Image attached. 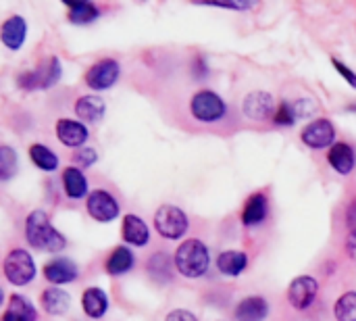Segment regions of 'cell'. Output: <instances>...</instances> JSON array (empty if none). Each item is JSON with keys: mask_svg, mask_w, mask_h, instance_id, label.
Segmentation results:
<instances>
[{"mask_svg": "<svg viewBox=\"0 0 356 321\" xmlns=\"http://www.w3.org/2000/svg\"><path fill=\"white\" fill-rule=\"evenodd\" d=\"M2 321H35V309L25 297H10Z\"/></svg>", "mask_w": 356, "mask_h": 321, "instance_id": "cell-20", "label": "cell"}, {"mask_svg": "<svg viewBox=\"0 0 356 321\" xmlns=\"http://www.w3.org/2000/svg\"><path fill=\"white\" fill-rule=\"evenodd\" d=\"M334 67H336L338 73H342V77H344L353 88H356V73H353V71H350L344 63H340L338 58H334Z\"/></svg>", "mask_w": 356, "mask_h": 321, "instance_id": "cell-32", "label": "cell"}, {"mask_svg": "<svg viewBox=\"0 0 356 321\" xmlns=\"http://www.w3.org/2000/svg\"><path fill=\"white\" fill-rule=\"evenodd\" d=\"M88 213L96 219V221H113L119 215V205L117 201L106 192V190H94L88 196Z\"/></svg>", "mask_w": 356, "mask_h": 321, "instance_id": "cell-10", "label": "cell"}, {"mask_svg": "<svg viewBox=\"0 0 356 321\" xmlns=\"http://www.w3.org/2000/svg\"><path fill=\"white\" fill-rule=\"evenodd\" d=\"M348 224L353 226V230H356V205L348 211Z\"/></svg>", "mask_w": 356, "mask_h": 321, "instance_id": "cell-35", "label": "cell"}, {"mask_svg": "<svg viewBox=\"0 0 356 321\" xmlns=\"http://www.w3.org/2000/svg\"><path fill=\"white\" fill-rule=\"evenodd\" d=\"M350 111H356V107H350Z\"/></svg>", "mask_w": 356, "mask_h": 321, "instance_id": "cell-36", "label": "cell"}, {"mask_svg": "<svg viewBox=\"0 0 356 321\" xmlns=\"http://www.w3.org/2000/svg\"><path fill=\"white\" fill-rule=\"evenodd\" d=\"M63 186L69 198H83V194L88 192V180L86 175L77 169V167H69L63 173Z\"/></svg>", "mask_w": 356, "mask_h": 321, "instance_id": "cell-23", "label": "cell"}, {"mask_svg": "<svg viewBox=\"0 0 356 321\" xmlns=\"http://www.w3.org/2000/svg\"><path fill=\"white\" fill-rule=\"evenodd\" d=\"M319 292V284L315 278L311 276H300V278H294L290 288H288V301L294 309L302 311V309H309L315 301Z\"/></svg>", "mask_w": 356, "mask_h": 321, "instance_id": "cell-7", "label": "cell"}, {"mask_svg": "<svg viewBox=\"0 0 356 321\" xmlns=\"http://www.w3.org/2000/svg\"><path fill=\"white\" fill-rule=\"evenodd\" d=\"M121 232H123V240L134 244V246H144L148 242V238H150L146 224L136 215H125Z\"/></svg>", "mask_w": 356, "mask_h": 321, "instance_id": "cell-18", "label": "cell"}, {"mask_svg": "<svg viewBox=\"0 0 356 321\" xmlns=\"http://www.w3.org/2000/svg\"><path fill=\"white\" fill-rule=\"evenodd\" d=\"M267 313H269V305L261 297H248L236 309V318L240 321H263Z\"/></svg>", "mask_w": 356, "mask_h": 321, "instance_id": "cell-16", "label": "cell"}, {"mask_svg": "<svg viewBox=\"0 0 356 321\" xmlns=\"http://www.w3.org/2000/svg\"><path fill=\"white\" fill-rule=\"evenodd\" d=\"M336 320L356 321V292H346L336 303Z\"/></svg>", "mask_w": 356, "mask_h": 321, "instance_id": "cell-28", "label": "cell"}, {"mask_svg": "<svg viewBox=\"0 0 356 321\" xmlns=\"http://www.w3.org/2000/svg\"><path fill=\"white\" fill-rule=\"evenodd\" d=\"M190 109H192V115L204 123L219 121L225 115V102L221 100L219 94H215L211 90H202V92L194 94Z\"/></svg>", "mask_w": 356, "mask_h": 321, "instance_id": "cell-6", "label": "cell"}, {"mask_svg": "<svg viewBox=\"0 0 356 321\" xmlns=\"http://www.w3.org/2000/svg\"><path fill=\"white\" fill-rule=\"evenodd\" d=\"M134 263H136L134 253L125 246H117L106 261V272L111 276H121V274H127L134 267Z\"/></svg>", "mask_w": 356, "mask_h": 321, "instance_id": "cell-25", "label": "cell"}, {"mask_svg": "<svg viewBox=\"0 0 356 321\" xmlns=\"http://www.w3.org/2000/svg\"><path fill=\"white\" fill-rule=\"evenodd\" d=\"M96 159H98V155H96L94 148H79V150H75V155H73V161H75L77 165H81V167L94 165Z\"/></svg>", "mask_w": 356, "mask_h": 321, "instance_id": "cell-31", "label": "cell"}, {"mask_svg": "<svg viewBox=\"0 0 356 321\" xmlns=\"http://www.w3.org/2000/svg\"><path fill=\"white\" fill-rule=\"evenodd\" d=\"M154 228L167 240H177L188 232V215L171 205H163L154 213Z\"/></svg>", "mask_w": 356, "mask_h": 321, "instance_id": "cell-4", "label": "cell"}, {"mask_svg": "<svg viewBox=\"0 0 356 321\" xmlns=\"http://www.w3.org/2000/svg\"><path fill=\"white\" fill-rule=\"evenodd\" d=\"M119 63L113 61V58H104L96 65H92L86 73V84L92 88V90H108L113 84H117L119 79Z\"/></svg>", "mask_w": 356, "mask_h": 321, "instance_id": "cell-8", "label": "cell"}, {"mask_svg": "<svg viewBox=\"0 0 356 321\" xmlns=\"http://www.w3.org/2000/svg\"><path fill=\"white\" fill-rule=\"evenodd\" d=\"M211 263L209 251L200 240H186L175 253V267L186 278H200Z\"/></svg>", "mask_w": 356, "mask_h": 321, "instance_id": "cell-2", "label": "cell"}, {"mask_svg": "<svg viewBox=\"0 0 356 321\" xmlns=\"http://www.w3.org/2000/svg\"><path fill=\"white\" fill-rule=\"evenodd\" d=\"M104 111H106V104L102 98L98 96H81L77 102H75V113L77 117H81L83 121L88 123H96L104 117Z\"/></svg>", "mask_w": 356, "mask_h": 321, "instance_id": "cell-17", "label": "cell"}, {"mask_svg": "<svg viewBox=\"0 0 356 321\" xmlns=\"http://www.w3.org/2000/svg\"><path fill=\"white\" fill-rule=\"evenodd\" d=\"M4 276L15 286H25L35 278V265L27 251L15 249L4 259Z\"/></svg>", "mask_w": 356, "mask_h": 321, "instance_id": "cell-5", "label": "cell"}, {"mask_svg": "<svg viewBox=\"0 0 356 321\" xmlns=\"http://www.w3.org/2000/svg\"><path fill=\"white\" fill-rule=\"evenodd\" d=\"M302 142L311 148H327L334 146V138H336V130L334 123L327 119H317L313 123H309L302 134H300Z\"/></svg>", "mask_w": 356, "mask_h": 321, "instance_id": "cell-9", "label": "cell"}, {"mask_svg": "<svg viewBox=\"0 0 356 321\" xmlns=\"http://www.w3.org/2000/svg\"><path fill=\"white\" fill-rule=\"evenodd\" d=\"M27 242L38 251L58 253L67 246V240L58 234V230L48 221L44 211H31L25 221Z\"/></svg>", "mask_w": 356, "mask_h": 321, "instance_id": "cell-1", "label": "cell"}, {"mask_svg": "<svg viewBox=\"0 0 356 321\" xmlns=\"http://www.w3.org/2000/svg\"><path fill=\"white\" fill-rule=\"evenodd\" d=\"M69 301H71L69 295L63 292L60 288H48V290L42 292V307L50 315H63V313H67V309L71 305Z\"/></svg>", "mask_w": 356, "mask_h": 321, "instance_id": "cell-22", "label": "cell"}, {"mask_svg": "<svg viewBox=\"0 0 356 321\" xmlns=\"http://www.w3.org/2000/svg\"><path fill=\"white\" fill-rule=\"evenodd\" d=\"M244 115L254 121H265L267 117H275V102L273 96L267 92H252L244 98Z\"/></svg>", "mask_w": 356, "mask_h": 321, "instance_id": "cell-11", "label": "cell"}, {"mask_svg": "<svg viewBox=\"0 0 356 321\" xmlns=\"http://www.w3.org/2000/svg\"><path fill=\"white\" fill-rule=\"evenodd\" d=\"M58 79H60V63L56 56H50L44 63H40L33 71L21 73L19 86L23 90H44V88H52Z\"/></svg>", "mask_w": 356, "mask_h": 321, "instance_id": "cell-3", "label": "cell"}, {"mask_svg": "<svg viewBox=\"0 0 356 321\" xmlns=\"http://www.w3.org/2000/svg\"><path fill=\"white\" fill-rule=\"evenodd\" d=\"M246 263H248V257L240 251H225L219 255L217 259V267L221 274L225 276H240L244 269H246Z\"/></svg>", "mask_w": 356, "mask_h": 321, "instance_id": "cell-21", "label": "cell"}, {"mask_svg": "<svg viewBox=\"0 0 356 321\" xmlns=\"http://www.w3.org/2000/svg\"><path fill=\"white\" fill-rule=\"evenodd\" d=\"M275 123H280V125H292L294 121H296V113H294V109L290 107V104H280L277 107V111H275Z\"/></svg>", "mask_w": 356, "mask_h": 321, "instance_id": "cell-30", "label": "cell"}, {"mask_svg": "<svg viewBox=\"0 0 356 321\" xmlns=\"http://www.w3.org/2000/svg\"><path fill=\"white\" fill-rule=\"evenodd\" d=\"M346 253L356 261V230L350 232V236H348V240H346Z\"/></svg>", "mask_w": 356, "mask_h": 321, "instance_id": "cell-34", "label": "cell"}, {"mask_svg": "<svg viewBox=\"0 0 356 321\" xmlns=\"http://www.w3.org/2000/svg\"><path fill=\"white\" fill-rule=\"evenodd\" d=\"M69 21L75 25H83V23H92L94 19H98V8L92 2H69Z\"/></svg>", "mask_w": 356, "mask_h": 321, "instance_id": "cell-27", "label": "cell"}, {"mask_svg": "<svg viewBox=\"0 0 356 321\" xmlns=\"http://www.w3.org/2000/svg\"><path fill=\"white\" fill-rule=\"evenodd\" d=\"M327 161H330V165L338 171V173H342V175H348L353 169H355V150L348 146V144H334L332 146V150H330V155H327Z\"/></svg>", "mask_w": 356, "mask_h": 321, "instance_id": "cell-15", "label": "cell"}, {"mask_svg": "<svg viewBox=\"0 0 356 321\" xmlns=\"http://www.w3.org/2000/svg\"><path fill=\"white\" fill-rule=\"evenodd\" d=\"M25 36H27V25H25L23 17H19V15L8 17L0 27L2 44L10 50H19L25 42Z\"/></svg>", "mask_w": 356, "mask_h": 321, "instance_id": "cell-12", "label": "cell"}, {"mask_svg": "<svg viewBox=\"0 0 356 321\" xmlns=\"http://www.w3.org/2000/svg\"><path fill=\"white\" fill-rule=\"evenodd\" d=\"M17 171V155L10 146L0 148V180L8 182Z\"/></svg>", "mask_w": 356, "mask_h": 321, "instance_id": "cell-29", "label": "cell"}, {"mask_svg": "<svg viewBox=\"0 0 356 321\" xmlns=\"http://www.w3.org/2000/svg\"><path fill=\"white\" fill-rule=\"evenodd\" d=\"M44 276L50 284H69L77 278V265L71 259H54L44 267Z\"/></svg>", "mask_w": 356, "mask_h": 321, "instance_id": "cell-14", "label": "cell"}, {"mask_svg": "<svg viewBox=\"0 0 356 321\" xmlns=\"http://www.w3.org/2000/svg\"><path fill=\"white\" fill-rule=\"evenodd\" d=\"M81 307L88 318L100 320V318H104V313L108 309V299L100 288H88L81 297Z\"/></svg>", "mask_w": 356, "mask_h": 321, "instance_id": "cell-19", "label": "cell"}, {"mask_svg": "<svg viewBox=\"0 0 356 321\" xmlns=\"http://www.w3.org/2000/svg\"><path fill=\"white\" fill-rule=\"evenodd\" d=\"M29 157H31L33 165L40 167L42 171H54L58 167V157L50 148H46L44 144H31Z\"/></svg>", "mask_w": 356, "mask_h": 321, "instance_id": "cell-26", "label": "cell"}, {"mask_svg": "<svg viewBox=\"0 0 356 321\" xmlns=\"http://www.w3.org/2000/svg\"><path fill=\"white\" fill-rule=\"evenodd\" d=\"M56 138L65 146H81L88 140V127L73 119H60L56 123Z\"/></svg>", "mask_w": 356, "mask_h": 321, "instance_id": "cell-13", "label": "cell"}, {"mask_svg": "<svg viewBox=\"0 0 356 321\" xmlns=\"http://www.w3.org/2000/svg\"><path fill=\"white\" fill-rule=\"evenodd\" d=\"M165 321H198L194 318V313H190V311H184V309H175V311H171Z\"/></svg>", "mask_w": 356, "mask_h": 321, "instance_id": "cell-33", "label": "cell"}, {"mask_svg": "<svg viewBox=\"0 0 356 321\" xmlns=\"http://www.w3.org/2000/svg\"><path fill=\"white\" fill-rule=\"evenodd\" d=\"M267 217V196L265 194H252L244 207L242 221L246 226H259Z\"/></svg>", "mask_w": 356, "mask_h": 321, "instance_id": "cell-24", "label": "cell"}]
</instances>
